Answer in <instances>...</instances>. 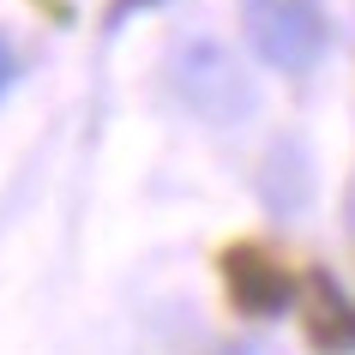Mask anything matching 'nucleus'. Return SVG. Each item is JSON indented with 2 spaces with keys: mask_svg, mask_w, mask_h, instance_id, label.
Masks as SVG:
<instances>
[{
  "mask_svg": "<svg viewBox=\"0 0 355 355\" xmlns=\"http://www.w3.org/2000/svg\"><path fill=\"white\" fill-rule=\"evenodd\" d=\"M150 6H163V0H109V12H103V24L114 31V24H127L132 12H150Z\"/></svg>",
  "mask_w": 355,
  "mask_h": 355,
  "instance_id": "5",
  "label": "nucleus"
},
{
  "mask_svg": "<svg viewBox=\"0 0 355 355\" xmlns=\"http://www.w3.org/2000/svg\"><path fill=\"white\" fill-rule=\"evenodd\" d=\"M168 91L211 127H229V121L253 114V85H247L241 60L211 37H187L168 55Z\"/></svg>",
  "mask_w": 355,
  "mask_h": 355,
  "instance_id": "1",
  "label": "nucleus"
},
{
  "mask_svg": "<svg viewBox=\"0 0 355 355\" xmlns=\"http://www.w3.org/2000/svg\"><path fill=\"white\" fill-rule=\"evenodd\" d=\"M6 85H12V49H6V37H0V96H6Z\"/></svg>",
  "mask_w": 355,
  "mask_h": 355,
  "instance_id": "6",
  "label": "nucleus"
},
{
  "mask_svg": "<svg viewBox=\"0 0 355 355\" xmlns=\"http://www.w3.org/2000/svg\"><path fill=\"white\" fill-rule=\"evenodd\" d=\"M295 307H301V337H307L313 355H355V301L325 265L301 271Z\"/></svg>",
  "mask_w": 355,
  "mask_h": 355,
  "instance_id": "4",
  "label": "nucleus"
},
{
  "mask_svg": "<svg viewBox=\"0 0 355 355\" xmlns=\"http://www.w3.org/2000/svg\"><path fill=\"white\" fill-rule=\"evenodd\" d=\"M241 24L253 55L271 73H313L325 42H331V19L325 0H241Z\"/></svg>",
  "mask_w": 355,
  "mask_h": 355,
  "instance_id": "2",
  "label": "nucleus"
},
{
  "mask_svg": "<svg viewBox=\"0 0 355 355\" xmlns=\"http://www.w3.org/2000/svg\"><path fill=\"white\" fill-rule=\"evenodd\" d=\"M217 271H223L229 307L247 313V319H277V313H289L295 295H301V277L265 241H229L223 253H217Z\"/></svg>",
  "mask_w": 355,
  "mask_h": 355,
  "instance_id": "3",
  "label": "nucleus"
}]
</instances>
